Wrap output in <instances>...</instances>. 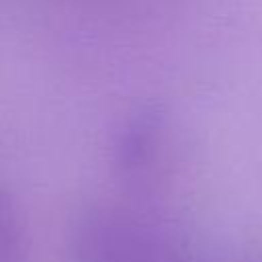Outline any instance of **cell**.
<instances>
[{"label":"cell","instance_id":"6da1fadb","mask_svg":"<svg viewBox=\"0 0 262 262\" xmlns=\"http://www.w3.org/2000/svg\"><path fill=\"white\" fill-rule=\"evenodd\" d=\"M68 262H180L156 227L121 207L96 205L74 223Z\"/></svg>","mask_w":262,"mask_h":262},{"label":"cell","instance_id":"7a4b0ae2","mask_svg":"<svg viewBox=\"0 0 262 262\" xmlns=\"http://www.w3.org/2000/svg\"><path fill=\"white\" fill-rule=\"evenodd\" d=\"M27 254L25 219L14 201L0 190V262H27Z\"/></svg>","mask_w":262,"mask_h":262}]
</instances>
